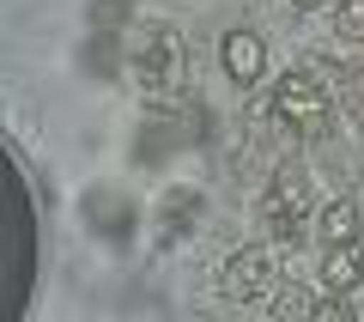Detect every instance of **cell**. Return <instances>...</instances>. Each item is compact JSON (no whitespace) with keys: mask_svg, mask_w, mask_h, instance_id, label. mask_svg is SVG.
<instances>
[{"mask_svg":"<svg viewBox=\"0 0 364 322\" xmlns=\"http://www.w3.org/2000/svg\"><path fill=\"white\" fill-rule=\"evenodd\" d=\"M304 213H310V177H304V170H279V177L267 182V194H261V225L273 232V244L298 249Z\"/></svg>","mask_w":364,"mask_h":322,"instance_id":"cell-1","label":"cell"},{"mask_svg":"<svg viewBox=\"0 0 364 322\" xmlns=\"http://www.w3.org/2000/svg\"><path fill=\"white\" fill-rule=\"evenodd\" d=\"M128 73L140 79L146 91H170L182 79V37L170 25H146V37L134 43V55H128Z\"/></svg>","mask_w":364,"mask_h":322,"instance_id":"cell-2","label":"cell"},{"mask_svg":"<svg viewBox=\"0 0 364 322\" xmlns=\"http://www.w3.org/2000/svg\"><path fill=\"white\" fill-rule=\"evenodd\" d=\"M273 110H279V122H291L298 134H322L328 122H334V98H328L310 73L279 79V85H273Z\"/></svg>","mask_w":364,"mask_h":322,"instance_id":"cell-3","label":"cell"},{"mask_svg":"<svg viewBox=\"0 0 364 322\" xmlns=\"http://www.w3.org/2000/svg\"><path fill=\"white\" fill-rule=\"evenodd\" d=\"M267 286H273V261L261 256V249H237V256L225 261V298H231V304H255Z\"/></svg>","mask_w":364,"mask_h":322,"instance_id":"cell-4","label":"cell"},{"mask_svg":"<svg viewBox=\"0 0 364 322\" xmlns=\"http://www.w3.org/2000/svg\"><path fill=\"white\" fill-rule=\"evenodd\" d=\"M219 61H225V73H231L237 85H255V79L267 73V43H261L255 31H231V37L219 43Z\"/></svg>","mask_w":364,"mask_h":322,"instance_id":"cell-5","label":"cell"},{"mask_svg":"<svg viewBox=\"0 0 364 322\" xmlns=\"http://www.w3.org/2000/svg\"><path fill=\"white\" fill-rule=\"evenodd\" d=\"M358 280H364V249H358V244H328V256H322V286H328V292H352Z\"/></svg>","mask_w":364,"mask_h":322,"instance_id":"cell-6","label":"cell"},{"mask_svg":"<svg viewBox=\"0 0 364 322\" xmlns=\"http://www.w3.org/2000/svg\"><path fill=\"white\" fill-rule=\"evenodd\" d=\"M85 213H91V219H104L109 244H128V232H134V207L128 201H116V194H85Z\"/></svg>","mask_w":364,"mask_h":322,"instance_id":"cell-7","label":"cell"},{"mask_svg":"<svg viewBox=\"0 0 364 322\" xmlns=\"http://www.w3.org/2000/svg\"><path fill=\"white\" fill-rule=\"evenodd\" d=\"M322 244H358V232H364V219H358V201H328L322 207Z\"/></svg>","mask_w":364,"mask_h":322,"instance_id":"cell-8","label":"cell"},{"mask_svg":"<svg viewBox=\"0 0 364 322\" xmlns=\"http://www.w3.org/2000/svg\"><path fill=\"white\" fill-rule=\"evenodd\" d=\"M182 219H200V194H195V189H170V201H164V225H170V237L188 232Z\"/></svg>","mask_w":364,"mask_h":322,"instance_id":"cell-9","label":"cell"},{"mask_svg":"<svg viewBox=\"0 0 364 322\" xmlns=\"http://www.w3.org/2000/svg\"><path fill=\"white\" fill-rule=\"evenodd\" d=\"M316 304H322V298H310L304 286H286V292L273 298V310H279V316H316Z\"/></svg>","mask_w":364,"mask_h":322,"instance_id":"cell-10","label":"cell"},{"mask_svg":"<svg viewBox=\"0 0 364 322\" xmlns=\"http://www.w3.org/2000/svg\"><path fill=\"white\" fill-rule=\"evenodd\" d=\"M340 37L364 43V0H340Z\"/></svg>","mask_w":364,"mask_h":322,"instance_id":"cell-11","label":"cell"},{"mask_svg":"<svg viewBox=\"0 0 364 322\" xmlns=\"http://www.w3.org/2000/svg\"><path fill=\"white\" fill-rule=\"evenodd\" d=\"M122 13H128V0H91V25L97 31H116Z\"/></svg>","mask_w":364,"mask_h":322,"instance_id":"cell-12","label":"cell"},{"mask_svg":"<svg viewBox=\"0 0 364 322\" xmlns=\"http://www.w3.org/2000/svg\"><path fill=\"white\" fill-rule=\"evenodd\" d=\"M316 316H322V322H352V304H346V298H322V304H316Z\"/></svg>","mask_w":364,"mask_h":322,"instance_id":"cell-13","label":"cell"},{"mask_svg":"<svg viewBox=\"0 0 364 322\" xmlns=\"http://www.w3.org/2000/svg\"><path fill=\"white\" fill-rule=\"evenodd\" d=\"M291 6H322V0H291Z\"/></svg>","mask_w":364,"mask_h":322,"instance_id":"cell-14","label":"cell"}]
</instances>
